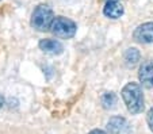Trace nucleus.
<instances>
[{
  "instance_id": "423d86ee",
  "label": "nucleus",
  "mask_w": 153,
  "mask_h": 134,
  "mask_svg": "<svg viewBox=\"0 0 153 134\" xmlns=\"http://www.w3.org/2000/svg\"><path fill=\"white\" fill-rule=\"evenodd\" d=\"M103 14L110 19H118L123 15V6L121 0H107L103 8Z\"/></svg>"
},
{
  "instance_id": "9b49d317",
  "label": "nucleus",
  "mask_w": 153,
  "mask_h": 134,
  "mask_svg": "<svg viewBox=\"0 0 153 134\" xmlns=\"http://www.w3.org/2000/svg\"><path fill=\"white\" fill-rule=\"evenodd\" d=\"M146 122H148L149 129L153 131V107L150 108V110L148 111V114H146Z\"/></svg>"
},
{
  "instance_id": "7ed1b4c3",
  "label": "nucleus",
  "mask_w": 153,
  "mask_h": 134,
  "mask_svg": "<svg viewBox=\"0 0 153 134\" xmlns=\"http://www.w3.org/2000/svg\"><path fill=\"white\" fill-rule=\"evenodd\" d=\"M50 30H52V33L56 37L64 38V39H69V38L75 37L77 27H76L75 22L71 21L69 18L57 16V18H54Z\"/></svg>"
},
{
  "instance_id": "f257e3e1",
  "label": "nucleus",
  "mask_w": 153,
  "mask_h": 134,
  "mask_svg": "<svg viewBox=\"0 0 153 134\" xmlns=\"http://www.w3.org/2000/svg\"><path fill=\"white\" fill-rule=\"evenodd\" d=\"M122 99L130 114H140L144 111V93L138 83H129L122 90Z\"/></svg>"
},
{
  "instance_id": "0eeeda50",
  "label": "nucleus",
  "mask_w": 153,
  "mask_h": 134,
  "mask_svg": "<svg viewBox=\"0 0 153 134\" xmlns=\"http://www.w3.org/2000/svg\"><path fill=\"white\" fill-rule=\"evenodd\" d=\"M107 130L110 134H123L129 130V123L122 117H113L107 122Z\"/></svg>"
},
{
  "instance_id": "ddd939ff",
  "label": "nucleus",
  "mask_w": 153,
  "mask_h": 134,
  "mask_svg": "<svg viewBox=\"0 0 153 134\" xmlns=\"http://www.w3.org/2000/svg\"><path fill=\"white\" fill-rule=\"evenodd\" d=\"M3 104H4V98L1 96V95H0V108L3 107Z\"/></svg>"
},
{
  "instance_id": "f03ea898",
  "label": "nucleus",
  "mask_w": 153,
  "mask_h": 134,
  "mask_svg": "<svg viewBox=\"0 0 153 134\" xmlns=\"http://www.w3.org/2000/svg\"><path fill=\"white\" fill-rule=\"evenodd\" d=\"M54 21L53 10L48 4H39L35 7L31 15V26L38 31H48Z\"/></svg>"
},
{
  "instance_id": "20e7f679",
  "label": "nucleus",
  "mask_w": 153,
  "mask_h": 134,
  "mask_svg": "<svg viewBox=\"0 0 153 134\" xmlns=\"http://www.w3.org/2000/svg\"><path fill=\"white\" fill-rule=\"evenodd\" d=\"M133 37L140 44H152L153 42V22L140 24L134 30Z\"/></svg>"
},
{
  "instance_id": "39448f33",
  "label": "nucleus",
  "mask_w": 153,
  "mask_h": 134,
  "mask_svg": "<svg viewBox=\"0 0 153 134\" xmlns=\"http://www.w3.org/2000/svg\"><path fill=\"white\" fill-rule=\"evenodd\" d=\"M138 79L146 88H153V58L146 60L140 67Z\"/></svg>"
},
{
  "instance_id": "f8f14e48",
  "label": "nucleus",
  "mask_w": 153,
  "mask_h": 134,
  "mask_svg": "<svg viewBox=\"0 0 153 134\" xmlns=\"http://www.w3.org/2000/svg\"><path fill=\"white\" fill-rule=\"evenodd\" d=\"M88 134H106L103 130H99V129H95V130H92L91 133H88Z\"/></svg>"
},
{
  "instance_id": "6e6552de",
  "label": "nucleus",
  "mask_w": 153,
  "mask_h": 134,
  "mask_svg": "<svg viewBox=\"0 0 153 134\" xmlns=\"http://www.w3.org/2000/svg\"><path fill=\"white\" fill-rule=\"evenodd\" d=\"M39 49L42 52L48 53V54H53V56H57L61 54L64 52V46L60 41H56V39H41L39 42Z\"/></svg>"
},
{
  "instance_id": "9d476101",
  "label": "nucleus",
  "mask_w": 153,
  "mask_h": 134,
  "mask_svg": "<svg viewBox=\"0 0 153 134\" xmlns=\"http://www.w3.org/2000/svg\"><path fill=\"white\" fill-rule=\"evenodd\" d=\"M102 104L104 108H114L117 104V96L114 92H106L102 96Z\"/></svg>"
},
{
  "instance_id": "1a4fd4ad",
  "label": "nucleus",
  "mask_w": 153,
  "mask_h": 134,
  "mask_svg": "<svg viewBox=\"0 0 153 134\" xmlns=\"http://www.w3.org/2000/svg\"><path fill=\"white\" fill-rule=\"evenodd\" d=\"M140 52L136 47H130V49L126 50L125 53V62H126L127 67H134L137 62L140 61Z\"/></svg>"
},
{
  "instance_id": "4468645a",
  "label": "nucleus",
  "mask_w": 153,
  "mask_h": 134,
  "mask_svg": "<svg viewBox=\"0 0 153 134\" xmlns=\"http://www.w3.org/2000/svg\"><path fill=\"white\" fill-rule=\"evenodd\" d=\"M104 1H107V0H104Z\"/></svg>"
}]
</instances>
